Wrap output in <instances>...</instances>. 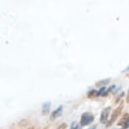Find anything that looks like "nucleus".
<instances>
[{"label":"nucleus","instance_id":"f257e3e1","mask_svg":"<svg viewBox=\"0 0 129 129\" xmlns=\"http://www.w3.org/2000/svg\"><path fill=\"white\" fill-rule=\"evenodd\" d=\"M124 108V101H122V102L120 103V104L119 105V106L114 111V112L112 113V115H111V118L110 120L108 121L107 122V124H106V128H109L114 124V122L116 120V119L118 118V117L120 116V114H121L122 112V110Z\"/></svg>","mask_w":129,"mask_h":129},{"label":"nucleus","instance_id":"f03ea898","mask_svg":"<svg viewBox=\"0 0 129 129\" xmlns=\"http://www.w3.org/2000/svg\"><path fill=\"white\" fill-rule=\"evenodd\" d=\"M94 116L90 112H85L83 113L81 116V126H85L87 125H89L91 123H92L94 121Z\"/></svg>","mask_w":129,"mask_h":129},{"label":"nucleus","instance_id":"7ed1b4c3","mask_svg":"<svg viewBox=\"0 0 129 129\" xmlns=\"http://www.w3.org/2000/svg\"><path fill=\"white\" fill-rule=\"evenodd\" d=\"M111 111V107H107L104 108L101 111V114L100 116V122L103 124H105L108 120V116L110 114V112Z\"/></svg>","mask_w":129,"mask_h":129},{"label":"nucleus","instance_id":"20e7f679","mask_svg":"<svg viewBox=\"0 0 129 129\" xmlns=\"http://www.w3.org/2000/svg\"><path fill=\"white\" fill-rule=\"evenodd\" d=\"M63 111V105H60V106H58V108L55 110L52 113H51V116H50V120H54L55 119H56L57 118L60 116V115L62 113Z\"/></svg>","mask_w":129,"mask_h":129},{"label":"nucleus","instance_id":"39448f33","mask_svg":"<svg viewBox=\"0 0 129 129\" xmlns=\"http://www.w3.org/2000/svg\"><path fill=\"white\" fill-rule=\"evenodd\" d=\"M51 103L50 101H46L43 103L42 105V114L43 115H47L50 111Z\"/></svg>","mask_w":129,"mask_h":129},{"label":"nucleus","instance_id":"423d86ee","mask_svg":"<svg viewBox=\"0 0 129 129\" xmlns=\"http://www.w3.org/2000/svg\"><path fill=\"white\" fill-rule=\"evenodd\" d=\"M129 120V114H125L124 115L122 118L120 120V121L118 122V126H123Z\"/></svg>","mask_w":129,"mask_h":129},{"label":"nucleus","instance_id":"0eeeda50","mask_svg":"<svg viewBox=\"0 0 129 129\" xmlns=\"http://www.w3.org/2000/svg\"><path fill=\"white\" fill-rule=\"evenodd\" d=\"M110 82V78H107V79H104V80H101V81H98L96 83L97 87H100V86H105Z\"/></svg>","mask_w":129,"mask_h":129},{"label":"nucleus","instance_id":"6e6552de","mask_svg":"<svg viewBox=\"0 0 129 129\" xmlns=\"http://www.w3.org/2000/svg\"><path fill=\"white\" fill-rule=\"evenodd\" d=\"M97 91L95 89H92V90L89 91L88 93H87V96L89 98H93L95 97H97Z\"/></svg>","mask_w":129,"mask_h":129},{"label":"nucleus","instance_id":"1a4fd4ad","mask_svg":"<svg viewBox=\"0 0 129 129\" xmlns=\"http://www.w3.org/2000/svg\"><path fill=\"white\" fill-rule=\"evenodd\" d=\"M115 87H116V86H115L114 84H113V85H111V86H110V87H109V88H108L107 90H105V93H103V97L107 96V95H108L109 93H110L111 91H112L114 90V89L115 88Z\"/></svg>","mask_w":129,"mask_h":129},{"label":"nucleus","instance_id":"9d476101","mask_svg":"<svg viewBox=\"0 0 129 129\" xmlns=\"http://www.w3.org/2000/svg\"><path fill=\"white\" fill-rule=\"evenodd\" d=\"M70 129H81L80 127L79 124L77 122H72L70 125Z\"/></svg>","mask_w":129,"mask_h":129},{"label":"nucleus","instance_id":"9b49d317","mask_svg":"<svg viewBox=\"0 0 129 129\" xmlns=\"http://www.w3.org/2000/svg\"><path fill=\"white\" fill-rule=\"evenodd\" d=\"M105 87H102L101 88H100L99 89V90L97 91V97H99L100 95H103V93H105Z\"/></svg>","mask_w":129,"mask_h":129},{"label":"nucleus","instance_id":"f8f14e48","mask_svg":"<svg viewBox=\"0 0 129 129\" xmlns=\"http://www.w3.org/2000/svg\"><path fill=\"white\" fill-rule=\"evenodd\" d=\"M66 128H67V124L66 123H62L57 128V129H66Z\"/></svg>","mask_w":129,"mask_h":129},{"label":"nucleus","instance_id":"ddd939ff","mask_svg":"<svg viewBox=\"0 0 129 129\" xmlns=\"http://www.w3.org/2000/svg\"><path fill=\"white\" fill-rule=\"evenodd\" d=\"M124 92H122V93H120V95H118V97H117V99H116V103L118 102V101H119V100H120V99H121V98H122V97L124 96Z\"/></svg>","mask_w":129,"mask_h":129},{"label":"nucleus","instance_id":"4468645a","mask_svg":"<svg viewBox=\"0 0 129 129\" xmlns=\"http://www.w3.org/2000/svg\"><path fill=\"white\" fill-rule=\"evenodd\" d=\"M129 128V120L126 122L123 126H122V129H128Z\"/></svg>","mask_w":129,"mask_h":129},{"label":"nucleus","instance_id":"2eb2a0df","mask_svg":"<svg viewBox=\"0 0 129 129\" xmlns=\"http://www.w3.org/2000/svg\"><path fill=\"white\" fill-rule=\"evenodd\" d=\"M97 129V125H93V126H91L89 129Z\"/></svg>","mask_w":129,"mask_h":129},{"label":"nucleus","instance_id":"dca6fc26","mask_svg":"<svg viewBox=\"0 0 129 129\" xmlns=\"http://www.w3.org/2000/svg\"><path fill=\"white\" fill-rule=\"evenodd\" d=\"M128 70H129V66H128L127 68H125V70H122V72H126V71H128Z\"/></svg>","mask_w":129,"mask_h":129},{"label":"nucleus","instance_id":"f3484780","mask_svg":"<svg viewBox=\"0 0 129 129\" xmlns=\"http://www.w3.org/2000/svg\"><path fill=\"white\" fill-rule=\"evenodd\" d=\"M126 101H127V102L129 103V93H128V95H127V97H126Z\"/></svg>","mask_w":129,"mask_h":129}]
</instances>
